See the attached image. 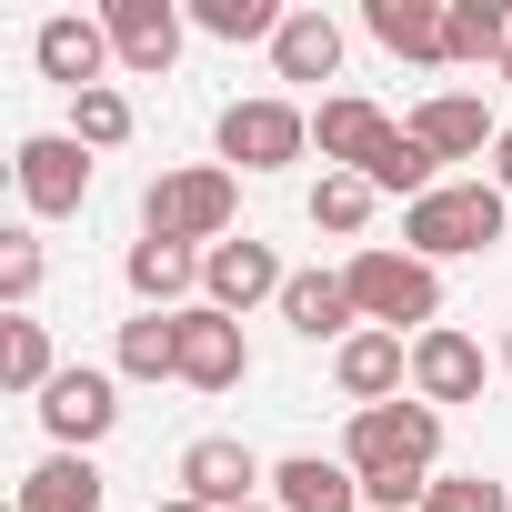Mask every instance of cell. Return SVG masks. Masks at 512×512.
I'll use <instances>...</instances> for the list:
<instances>
[{
  "label": "cell",
  "instance_id": "e575fe53",
  "mask_svg": "<svg viewBox=\"0 0 512 512\" xmlns=\"http://www.w3.org/2000/svg\"><path fill=\"white\" fill-rule=\"evenodd\" d=\"M502 81H512V51H502Z\"/></svg>",
  "mask_w": 512,
  "mask_h": 512
},
{
  "label": "cell",
  "instance_id": "4fadbf2b",
  "mask_svg": "<svg viewBox=\"0 0 512 512\" xmlns=\"http://www.w3.org/2000/svg\"><path fill=\"white\" fill-rule=\"evenodd\" d=\"M482 372H492V362H482V342H472V332H452V322L412 332V402H432V412H442V402H472V392H482Z\"/></svg>",
  "mask_w": 512,
  "mask_h": 512
},
{
  "label": "cell",
  "instance_id": "7c38bea8",
  "mask_svg": "<svg viewBox=\"0 0 512 512\" xmlns=\"http://www.w3.org/2000/svg\"><path fill=\"white\" fill-rule=\"evenodd\" d=\"M181 382H191V392H231V382H251V342H241L231 312H211V302L181 312Z\"/></svg>",
  "mask_w": 512,
  "mask_h": 512
},
{
  "label": "cell",
  "instance_id": "7402d4cb",
  "mask_svg": "<svg viewBox=\"0 0 512 512\" xmlns=\"http://www.w3.org/2000/svg\"><path fill=\"white\" fill-rule=\"evenodd\" d=\"M121 272H131V292H141L151 312H181V292L201 282V251H181V241H151V231H141Z\"/></svg>",
  "mask_w": 512,
  "mask_h": 512
},
{
  "label": "cell",
  "instance_id": "ac0fdd59",
  "mask_svg": "<svg viewBox=\"0 0 512 512\" xmlns=\"http://www.w3.org/2000/svg\"><path fill=\"white\" fill-rule=\"evenodd\" d=\"M282 322H292L302 342H352L362 302H352V282H342V272H292V292H282Z\"/></svg>",
  "mask_w": 512,
  "mask_h": 512
},
{
  "label": "cell",
  "instance_id": "f1b7e54d",
  "mask_svg": "<svg viewBox=\"0 0 512 512\" xmlns=\"http://www.w3.org/2000/svg\"><path fill=\"white\" fill-rule=\"evenodd\" d=\"M422 512H512V492H502L492 472H432Z\"/></svg>",
  "mask_w": 512,
  "mask_h": 512
},
{
  "label": "cell",
  "instance_id": "83f0119b",
  "mask_svg": "<svg viewBox=\"0 0 512 512\" xmlns=\"http://www.w3.org/2000/svg\"><path fill=\"white\" fill-rule=\"evenodd\" d=\"M71 141H81V151H121V141H131V101H121V91H81V101H71Z\"/></svg>",
  "mask_w": 512,
  "mask_h": 512
},
{
  "label": "cell",
  "instance_id": "1f68e13d",
  "mask_svg": "<svg viewBox=\"0 0 512 512\" xmlns=\"http://www.w3.org/2000/svg\"><path fill=\"white\" fill-rule=\"evenodd\" d=\"M492 181H502V201H512V131L492 141Z\"/></svg>",
  "mask_w": 512,
  "mask_h": 512
},
{
  "label": "cell",
  "instance_id": "d6a6232c",
  "mask_svg": "<svg viewBox=\"0 0 512 512\" xmlns=\"http://www.w3.org/2000/svg\"><path fill=\"white\" fill-rule=\"evenodd\" d=\"M151 512H201V502H191V492H171V502H151Z\"/></svg>",
  "mask_w": 512,
  "mask_h": 512
},
{
  "label": "cell",
  "instance_id": "44dd1931",
  "mask_svg": "<svg viewBox=\"0 0 512 512\" xmlns=\"http://www.w3.org/2000/svg\"><path fill=\"white\" fill-rule=\"evenodd\" d=\"M21 512H101V462H91V452H51V462H31Z\"/></svg>",
  "mask_w": 512,
  "mask_h": 512
},
{
  "label": "cell",
  "instance_id": "52a82bcc",
  "mask_svg": "<svg viewBox=\"0 0 512 512\" xmlns=\"http://www.w3.org/2000/svg\"><path fill=\"white\" fill-rule=\"evenodd\" d=\"M201 292H211V312H251V302H282L292 292V272H282V251L272 241H211L201 251Z\"/></svg>",
  "mask_w": 512,
  "mask_h": 512
},
{
  "label": "cell",
  "instance_id": "836d02e7",
  "mask_svg": "<svg viewBox=\"0 0 512 512\" xmlns=\"http://www.w3.org/2000/svg\"><path fill=\"white\" fill-rule=\"evenodd\" d=\"M502 372H512V332H502Z\"/></svg>",
  "mask_w": 512,
  "mask_h": 512
},
{
  "label": "cell",
  "instance_id": "ffe728a7",
  "mask_svg": "<svg viewBox=\"0 0 512 512\" xmlns=\"http://www.w3.org/2000/svg\"><path fill=\"white\" fill-rule=\"evenodd\" d=\"M111 372H121V382H181V312H141V322H121Z\"/></svg>",
  "mask_w": 512,
  "mask_h": 512
},
{
  "label": "cell",
  "instance_id": "277c9868",
  "mask_svg": "<svg viewBox=\"0 0 512 512\" xmlns=\"http://www.w3.org/2000/svg\"><path fill=\"white\" fill-rule=\"evenodd\" d=\"M231 211H241V191H231V171H161L151 191H141V231L151 241H231Z\"/></svg>",
  "mask_w": 512,
  "mask_h": 512
},
{
  "label": "cell",
  "instance_id": "8fae6325",
  "mask_svg": "<svg viewBox=\"0 0 512 512\" xmlns=\"http://www.w3.org/2000/svg\"><path fill=\"white\" fill-rule=\"evenodd\" d=\"M312 141H322V161H332V171H362V181H372V171H382V151L402 141V121L342 91V101H322V111H312Z\"/></svg>",
  "mask_w": 512,
  "mask_h": 512
},
{
  "label": "cell",
  "instance_id": "2e32d148",
  "mask_svg": "<svg viewBox=\"0 0 512 512\" xmlns=\"http://www.w3.org/2000/svg\"><path fill=\"white\" fill-rule=\"evenodd\" d=\"M402 131H412L432 161H472V151H492V141H502V131H492V111H482L472 91H432V101H422Z\"/></svg>",
  "mask_w": 512,
  "mask_h": 512
},
{
  "label": "cell",
  "instance_id": "30bf717a",
  "mask_svg": "<svg viewBox=\"0 0 512 512\" xmlns=\"http://www.w3.org/2000/svg\"><path fill=\"white\" fill-rule=\"evenodd\" d=\"M251 482H272V472L251 462V442H231V432H201V442L181 452V492H191L201 512H251Z\"/></svg>",
  "mask_w": 512,
  "mask_h": 512
},
{
  "label": "cell",
  "instance_id": "d6986e66",
  "mask_svg": "<svg viewBox=\"0 0 512 512\" xmlns=\"http://www.w3.org/2000/svg\"><path fill=\"white\" fill-rule=\"evenodd\" d=\"M362 31L402 61H452L442 51V0H362Z\"/></svg>",
  "mask_w": 512,
  "mask_h": 512
},
{
  "label": "cell",
  "instance_id": "484cf974",
  "mask_svg": "<svg viewBox=\"0 0 512 512\" xmlns=\"http://www.w3.org/2000/svg\"><path fill=\"white\" fill-rule=\"evenodd\" d=\"M372 201H382V191H372L362 171H322V181H312V231H332V241H362Z\"/></svg>",
  "mask_w": 512,
  "mask_h": 512
},
{
  "label": "cell",
  "instance_id": "8992f818",
  "mask_svg": "<svg viewBox=\"0 0 512 512\" xmlns=\"http://www.w3.org/2000/svg\"><path fill=\"white\" fill-rule=\"evenodd\" d=\"M11 171H21V201H31L41 221H71V211L91 201V151H81L71 131H31Z\"/></svg>",
  "mask_w": 512,
  "mask_h": 512
},
{
  "label": "cell",
  "instance_id": "cb8c5ba5",
  "mask_svg": "<svg viewBox=\"0 0 512 512\" xmlns=\"http://www.w3.org/2000/svg\"><path fill=\"white\" fill-rule=\"evenodd\" d=\"M442 51L502 71V51H512V11H502V0H442Z\"/></svg>",
  "mask_w": 512,
  "mask_h": 512
},
{
  "label": "cell",
  "instance_id": "4316f807",
  "mask_svg": "<svg viewBox=\"0 0 512 512\" xmlns=\"http://www.w3.org/2000/svg\"><path fill=\"white\" fill-rule=\"evenodd\" d=\"M191 21H201L211 41H282L292 11H272V0H191Z\"/></svg>",
  "mask_w": 512,
  "mask_h": 512
},
{
  "label": "cell",
  "instance_id": "5bb4252c",
  "mask_svg": "<svg viewBox=\"0 0 512 512\" xmlns=\"http://www.w3.org/2000/svg\"><path fill=\"white\" fill-rule=\"evenodd\" d=\"M101 31H111V61L141 71V81H161L181 61V11H171V0H111Z\"/></svg>",
  "mask_w": 512,
  "mask_h": 512
},
{
  "label": "cell",
  "instance_id": "6da1fadb",
  "mask_svg": "<svg viewBox=\"0 0 512 512\" xmlns=\"http://www.w3.org/2000/svg\"><path fill=\"white\" fill-rule=\"evenodd\" d=\"M502 221H512L502 181H442L432 201L402 211V251H412V262H462V251H492L502 241Z\"/></svg>",
  "mask_w": 512,
  "mask_h": 512
},
{
  "label": "cell",
  "instance_id": "3957f363",
  "mask_svg": "<svg viewBox=\"0 0 512 512\" xmlns=\"http://www.w3.org/2000/svg\"><path fill=\"white\" fill-rule=\"evenodd\" d=\"M342 282H352V302H362L372 332H402V322L432 332V322H442V272L412 262V251H352V272H342Z\"/></svg>",
  "mask_w": 512,
  "mask_h": 512
},
{
  "label": "cell",
  "instance_id": "7a4b0ae2",
  "mask_svg": "<svg viewBox=\"0 0 512 512\" xmlns=\"http://www.w3.org/2000/svg\"><path fill=\"white\" fill-rule=\"evenodd\" d=\"M432 452H442V412H432V402H372V412H352V432H342V462H352L362 482H382V472H422V482H432Z\"/></svg>",
  "mask_w": 512,
  "mask_h": 512
},
{
  "label": "cell",
  "instance_id": "f546056e",
  "mask_svg": "<svg viewBox=\"0 0 512 512\" xmlns=\"http://www.w3.org/2000/svg\"><path fill=\"white\" fill-rule=\"evenodd\" d=\"M31 292H41V241H31V231H11V241H0V302L31 312Z\"/></svg>",
  "mask_w": 512,
  "mask_h": 512
},
{
  "label": "cell",
  "instance_id": "9c48e42d",
  "mask_svg": "<svg viewBox=\"0 0 512 512\" xmlns=\"http://www.w3.org/2000/svg\"><path fill=\"white\" fill-rule=\"evenodd\" d=\"M111 422H121V372H61V382L41 392V432H51L61 452H91Z\"/></svg>",
  "mask_w": 512,
  "mask_h": 512
},
{
  "label": "cell",
  "instance_id": "ba28073f",
  "mask_svg": "<svg viewBox=\"0 0 512 512\" xmlns=\"http://www.w3.org/2000/svg\"><path fill=\"white\" fill-rule=\"evenodd\" d=\"M31 61H41V81H61L71 101H81V91H111V81H101V71H111V31L81 21V11H51V21L31 31Z\"/></svg>",
  "mask_w": 512,
  "mask_h": 512
},
{
  "label": "cell",
  "instance_id": "9a60e30c",
  "mask_svg": "<svg viewBox=\"0 0 512 512\" xmlns=\"http://www.w3.org/2000/svg\"><path fill=\"white\" fill-rule=\"evenodd\" d=\"M332 382L352 392V412L402 402V382H412V342H402V332H352V342L332 352Z\"/></svg>",
  "mask_w": 512,
  "mask_h": 512
},
{
  "label": "cell",
  "instance_id": "5b68a950",
  "mask_svg": "<svg viewBox=\"0 0 512 512\" xmlns=\"http://www.w3.org/2000/svg\"><path fill=\"white\" fill-rule=\"evenodd\" d=\"M302 151H312V121L292 101H231L221 111V161H241V171H292Z\"/></svg>",
  "mask_w": 512,
  "mask_h": 512
},
{
  "label": "cell",
  "instance_id": "4dcf8cb0",
  "mask_svg": "<svg viewBox=\"0 0 512 512\" xmlns=\"http://www.w3.org/2000/svg\"><path fill=\"white\" fill-rule=\"evenodd\" d=\"M422 492H432L422 472H382V482H362V502H372V512H422Z\"/></svg>",
  "mask_w": 512,
  "mask_h": 512
},
{
  "label": "cell",
  "instance_id": "e0dca14e",
  "mask_svg": "<svg viewBox=\"0 0 512 512\" xmlns=\"http://www.w3.org/2000/svg\"><path fill=\"white\" fill-rule=\"evenodd\" d=\"M272 512H362V472L322 462V452H292L272 472Z\"/></svg>",
  "mask_w": 512,
  "mask_h": 512
},
{
  "label": "cell",
  "instance_id": "d4e9b609",
  "mask_svg": "<svg viewBox=\"0 0 512 512\" xmlns=\"http://www.w3.org/2000/svg\"><path fill=\"white\" fill-rule=\"evenodd\" d=\"M0 382H11V392H51L61 382V362H51V332L31 322V312H11V322H0Z\"/></svg>",
  "mask_w": 512,
  "mask_h": 512
},
{
  "label": "cell",
  "instance_id": "d590c367",
  "mask_svg": "<svg viewBox=\"0 0 512 512\" xmlns=\"http://www.w3.org/2000/svg\"><path fill=\"white\" fill-rule=\"evenodd\" d=\"M251 512H262V502H251Z\"/></svg>",
  "mask_w": 512,
  "mask_h": 512
},
{
  "label": "cell",
  "instance_id": "603a6c76",
  "mask_svg": "<svg viewBox=\"0 0 512 512\" xmlns=\"http://www.w3.org/2000/svg\"><path fill=\"white\" fill-rule=\"evenodd\" d=\"M272 71H282V81H332V71H342V31H332V11H292L282 41H272Z\"/></svg>",
  "mask_w": 512,
  "mask_h": 512
}]
</instances>
